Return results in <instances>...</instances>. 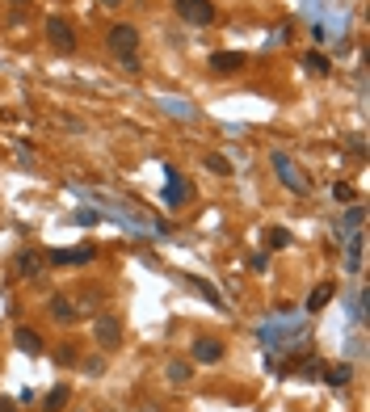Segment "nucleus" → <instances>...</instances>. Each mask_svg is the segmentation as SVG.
<instances>
[{
  "label": "nucleus",
  "instance_id": "f8f14e48",
  "mask_svg": "<svg viewBox=\"0 0 370 412\" xmlns=\"http://www.w3.org/2000/svg\"><path fill=\"white\" fill-rule=\"evenodd\" d=\"M68 400H72V387H63V383H59V387H51V391H46L43 412H63V408H68Z\"/></svg>",
  "mask_w": 370,
  "mask_h": 412
},
{
  "label": "nucleus",
  "instance_id": "cd10ccee",
  "mask_svg": "<svg viewBox=\"0 0 370 412\" xmlns=\"http://www.w3.org/2000/svg\"><path fill=\"white\" fill-rule=\"evenodd\" d=\"M320 362H307V366H303V379H320Z\"/></svg>",
  "mask_w": 370,
  "mask_h": 412
},
{
  "label": "nucleus",
  "instance_id": "1a4fd4ad",
  "mask_svg": "<svg viewBox=\"0 0 370 412\" xmlns=\"http://www.w3.org/2000/svg\"><path fill=\"white\" fill-rule=\"evenodd\" d=\"M13 341H17V349H21L26 358H38V354L46 349V345H43V337H38L34 328H26V324H21V328L13 332Z\"/></svg>",
  "mask_w": 370,
  "mask_h": 412
},
{
  "label": "nucleus",
  "instance_id": "412c9836",
  "mask_svg": "<svg viewBox=\"0 0 370 412\" xmlns=\"http://www.w3.org/2000/svg\"><path fill=\"white\" fill-rule=\"evenodd\" d=\"M189 282H194V286H198V290H202V295L211 299V307H219V312H223V299H219V290H215L211 282H202V278H189Z\"/></svg>",
  "mask_w": 370,
  "mask_h": 412
},
{
  "label": "nucleus",
  "instance_id": "dca6fc26",
  "mask_svg": "<svg viewBox=\"0 0 370 412\" xmlns=\"http://www.w3.org/2000/svg\"><path fill=\"white\" fill-rule=\"evenodd\" d=\"M349 379H354V366H349V362H337V366L324 370V383H328V387H345Z\"/></svg>",
  "mask_w": 370,
  "mask_h": 412
},
{
  "label": "nucleus",
  "instance_id": "bb28decb",
  "mask_svg": "<svg viewBox=\"0 0 370 412\" xmlns=\"http://www.w3.org/2000/svg\"><path fill=\"white\" fill-rule=\"evenodd\" d=\"M92 257H97L92 248H76V253H72V261H76V265H89Z\"/></svg>",
  "mask_w": 370,
  "mask_h": 412
},
{
  "label": "nucleus",
  "instance_id": "aec40b11",
  "mask_svg": "<svg viewBox=\"0 0 370 412\" xmlns=\"http://www.w3.org/2000/svg\"><path fill=\"white\" fill-rule=\"evenodd\" d=\"M265 244H270V248H290V231H286V228H270V231H265Z\"/></svg>",
  "mask_w": 370,
  "mask_h": 412
},
{
  "label": "nucleus",
  "instance_id": "b1692460",
  "mask_svg": "<svg viewBox=\"0 0 370 412\" xmlns=\"http://www.w3.org/2000/svg\"><path fill=\"white\" fill-rule=\"evenodd\" d=\"M332 198H337V202H354V185L337 181V185H332Z\"/></svg>",
  "mask_w": 370,
  "mask_h": 412
},
{
  "label": "nucleus",
  "instance_id": "20e7f679",
  "mask_svg": "<svg viewBox=\"0 0 370 412\" xmlns=\"http://www.w3.org/2000/svg\"><path fill=\"white\" fill-rule=\"evenodd\" d=\"M46 38H51V46L55 51H76V30H72V21L68 17H46Z\"/></svg>",
  "mask_w": 370,
  "mask_h": 412
},
{
  "label": "nucleus",
  "instance_id": "0eeeda50",
  "mask_svg": "<svg viewBox=\"0 0 370 412\" xmlns=\"http://www.w3.org/2000/svg\"><path fill=\"white\" fill-rule=\"evenodd\" d=\"M189 358L211 366V362H219V358H223V341H215V337H198V341L189 345Z\"/></svg>",
  "mask_w": 370,
  "mask_h": 412
},
{
  "label": "nucleus",
  "instance_id": "2eb2a0df",
  "mask_svg": "<svg viewBox=\"0 0 370 412\" xmlns=\"http://www.w3.org/2000/svg\"><path fill=\"white\" fill-rule=\"evenodd\" d=\"M332 295H337V286H332V282H320V286L307 295V312H320V307H328V299H332Z\"/></svg>",
  "mask_w": 370,
  "mask_h": 412
},
{
  "label": "nucleus",
  "instance_id": "f3484780",
  "mask_svg": "<svg viewBox=\"0 0 370 412\" xmlns=\"http://www.w3.org/2000/svg\"><path fill=\"white\" fill-rule=\"evenodd\" d=\"M164 379H169L173 387H185V383L194 379V366H189V362H169V366H164Z\"/></svg>",
  "mask_w": 370,
  "mask_h": 412
},
{
  "label": "nucleus",
  "instance_id": "393cba45",
  "mask_svg": "<svg viewBox=\"0 0 370 412\" xmlns=\"http://www.w3.org/2000/svg\"><path fill=\"white\" fill-rule=\"evenodd\" d=\"M354 320H366V290H358L354 299Z\"/></svg>",
  "mask_w": 370,
  "mask_h": 412
},
{
  "label": "nucleus",
  "instance_id": "7ed1b4c3",
  "mask_svg": "<svg viewBox=\"0 0 370 412\" xmlns=\"http://www.w3.org/2000/svg\"><path fill=\"white\" fill-rule=\"evenodd\" d=\"M177 4V17L189 26H211L215 21V4L211 0H173Z\"/></svg>",
  "mask_w": 370,
  "mask_h": 412
},
{
  "label": "nucleus",
  "instance_id": "c756f323",
  "mask_svg": "<svg viewBox=\"0 0 370 412\" xmlns=\"http://www.w3.org/2000/svg\"><path fill=\"white\" fill-rule=\"evenodd\" d=\"M101 4H105V9H118V4H122V0H101Z\"/></svg>",
  "mask_w": 370,
  "mask_h": 412
},
{
  "label": "nucleus",
  "instance_id": "9d476101",
  "mask_svg": "<svg viewBox=\"0 0 370 412\" xmlns=\"http://www.w3.org/2000/svg\"><path fill=\"white\" fill-rule=\"evenodd\" d=\"M46 307H51V316H55L59 324H72L76 316H80V307H76L68 295H51V303H46Z\"/></svg>",
  "mask_w": 370,
  "mask_h": 412
},
{
  "label": "nucleus",
  "instance_id": "a211bd4d",
  "mask_svg": "<svg viewBox=\"0 0 370 412\" xmlns=\"http://www.w3.org/2000/svg\"><path fill=\"white\" fill-rule=\"evenodd\" d=\"M303 68H307L312 76H328V59H324L320 51H307V55H303Z\"/></svg>",
  "mask_w": 370,
  "mask_h": 412
},
{
  "label": "nucleus",
  "instance_id": "c85d7f7f",
  "mask_svg": "<svg viewBox=\"0 0 370 412\" xmlns=\"http://www.w3.org/2000/svg\"><path fill=\"white\" fill-rule=\"evenodd\" d=\"M0 412H17V404H13V400H4V396H0Z\"/></svg>",
  "mask_w": 370,
  "mask_h": 412
},
{
  "label": "nucleus",
  "instance_id": "5701e85b",
  "mask_svg": "<svg viewBox=\"0 0 370 412\" xmlns=\"http://www.w3.org/2000/svg\"><path fill=\"white\" fill-rule=\"evenodd\" d=\"M164 110H169V114H177V118H194L189 101H173V97H169V101H164Z\"/></svg>",
  "mask_w": 370,
  "mask_h": 412
},
{
  "label": "nucleus",
  "instance_id": "4be33fe9",
  "mask_svg": "<svg viewBox=\"0 0 370 412\" xmlns=\"http://www.w3.org/2000/svg\"><path fill=\"white\" fill-rule=\"evenodd\" d=\"M97 219H101V215H97V211H89V206H80V211H72V223H76V228H92Z\"/></svg>",
  "mask_w": 370,
  "mask_h": 412
},
{
  "label": "nucleus",
  "instance_id": "39448f33",
  "mask_svg": "<svg viewBox=\"0 0 370 412\" xmlns=\"http://www.w3.org/2000/svg\"><path fill=\"white\" fill-rule=\"evenodd\" d=\"M92 337H97L101 349H118L122 345V320L118 316H97L92 320Z\"/></svg>",
  "mask_w": 370,
  "mask_h": 412
},
{
  "label": "nucleus",
  "instance_id": "423d86ee",
  "mask_svg": "<svg viewBox=\"0 0 370 412\" xmlns=\"http://www.w3.org/2000/svg\"><path fill=\"white\" fill-rule=\"evenodd\" d=\"M244 63H248L244 51H215L211 55V72L215 76H236V72H244Z\"/></svg>",
  "mask_w": 370,
  "mask_h": 412
},
{
  "label": "nucleus",
  "instance_id": "a878e982",
  "mask_svg": "<svg viewBox=\"0 0 370 412\" xmlns=\"http://www.w3.org/2000/svg\"><path fill=\"white\" fill-rule=\"evenodd\" d=\"M51 265H72V253H68V248H55V253H51Z\"/></svg>",
  "mask_w": 370,
  "mask_h": 412
},
{
  "label": "nucleus",
  "instance_id": "ddd939ff",
  "mask_svg": "<svg viewBox=\"0 0 370 412\" xmlns=\"http://www.w3.org/2000/svg\"><path fill=\"white\" fill-rule=\"evenodd\" d=\"M38 270H43V253H38V248H26V253L17 257V274H21V278H34Z\"/></svg>",
  "mask_w": 370,
  "mask_h": 412
},
{
  "label": "nucleus",
  "instance_id": "7c9ffc66",
  "mask_svg": "<svg viewBox=\"0 0 370 412\" xmlns=\"http://www.w3.org/2000/svg\"><path fill=\"white\" fill-rule=\"evenodd\" d=\"M17 4H21V0H17Z\"/></svg>",
  "mask_w": 370,
  "mask_h": 412
},
{
  "label": "nucleus",
  "instance_id": "6ab92c4d",
  "mask_svg": "<svg viewBox=\"0 0 370 412\" xmlns=\"http://www.w3.org/2000/svg\"><path fill=\"white\" fill-rule=\"evenodd\" d=\"M206 169H211L215 177H231V164H228V156H219V152H211V156H206Z\"/></svg>",
  "mask_w": 370,
  "mask_h": 412
},
{
  "label": "nucleus",
  "instance_id": "9b49d317",
  "mask_svg": "<svg viewBox=\"0 0 370 412\" xmlns=\"http://www.w3.org/2000/svg\"><path fill=\"white\" fill-rule=\"evenodd\" d=\"M362 248H366V236H362V231L345 236V261H349V274L362 270Z\"/></svg>",
  "mask_w": 370,
  "mask_h": 412
},
{
  "label": "nucleus",
  "instance_id": "4468645a",
  "mask_svg": "<svg viewBox=\"0 0 370 412\" xmlns=\"http://www.w3.org/2000/svg\"><path fill=\"white\" fill-rule=\"evenodd\" d=\"M362 223H366V206H349L345 219H341V228H337V236H354Z\"/></svg>",
  "mask_w": 370,
  "mask_h": 412
},
{
  "label": "nucleus",
  "instance_id": "f257e3e1",
  "mask_svg": "<svg viewBox=\"0 0 370 412\" xmlns=\"http://www.w3.org/2000/svg\"><path fill=\"white\" fill-rule=\"evenodd\" d=\"M270 164H274V173H278V181L286 185L290 194H307V177L295 169V160L286 156V152H270Z\"/></svg>",
  "mask_w": 370,
  "mask_h": 412
},
{
  "label": "nucleus",
  "instance_id": "f03ea898",
  "mask_svg": "<svg viewBox=\"0 0 370 412\" xmlns=\"http://www.w3.org/2000/svg\"><path fill=\"white\" fill-rule=\"evenodd\" d=\"M105 43H110V51H114L118 59H135V51H139V30H135V26H127V21H118V26L105 34Z\"/></svg>",
  "mask_w": 370,
  "mask_h": 412
},
{
  "label": "nucleus",
  "instance_id": "6e6552de",
  "mask_svg": "<svg viewBox=\"0 0 370 412\" xmlns=\"http://www.w3.org/2000/svg\"><path fill=\"white\" fill-rule=\"evenodd\" d=\"M185 198H189V185H185V177L177 173V169H169V181H164V206H169V211H177Z\"/></svg>",
  "mask_w": 370,
  "mask_h": 412
}]
</instances>
